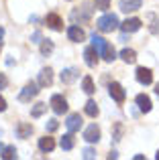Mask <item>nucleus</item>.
<instances>
[{"mask_svg":"<svg viewBox=\"0 0 159 160\" xmlns=\"http://www.w3.org/2000/svg\"><path fill=\"white\" fill-rule=\"evenodd\" d=\"M137 106H139L141 112H151V99H149V95H145V93H139L137 95Z\"/></svg>","mask_w":159,"mask_h":160,"instance_id":"dca6fc26","label":"nucleus"},{"mask_svg":"<svg viewBox=\"0 0 159 160\" xmlns=\"http://www.w3.org/2000/svg\"><path fill=\"white\" fill-rule=\"evenodd\" d=\"M84 57H86V65L88 67H96V63H98V51H96L94 45L84 51Z\"/></svg>","mask_w":159,"mask_h":160,"instance_id":"f8f14e48","label":"nucleus"},{"mask_svg":"<svg viewBox=\"0 0 159 160\" xmlns=\"http://www.w3.org/2000/svg\"><path fill=\"white\" fill-rule=\"evenodd\" d=\"M45 24H47L49 28H53V31H63V20H61V16L55 14V12H49V14L45 16Z\"/></svg>","mask_w":159,"mask_h":160,"instance_id":"423d86ee","label":"nucleus"},{"mask_svg":"<svg viewBox=\"0 0 159 160\" xmlns=\"http://www.w3.org/2000/svg\"><path fill=\"white\" fill-rule=\"evenodd\" d=\"M0 51H2V41H0Z\"/></svg>","mask_w":159,"mask_h":160,"instance_id":"58836bf2","label":"nucleus"},{"mask_svg":"<svg viewBox=\"0 0 159 160\" xmlns=\"http://www.w3.org/2000/svg\"><path fill=\"white\" fill-rule=\"evenodd\" d=\"M84 158H86V160H90V158H96V152H94L92 148H86V150H84Z\"/></svg>","mask_w":159,"mask_h":160,"instance_id":"7c9ffc66","label":"nucleus"},{"mask_svg":"<svg viewBox=\"0 0 159 160\" xmlns=\"http://www.w3.org/2000/svg\"><path fill=\"white\" fill-rule=\"evenodd\" d=\"M55 148V140H53V138H49V136H45V138H41L39 140V150L41 152H51V150Z\"/></svg>","mask_w":159,"mask_h":160,"instance_id":"f3484780","label":"nucleus"},{"mask_svg":"<svg viewBox=\"0 0 159 160\" xmlns=\"http://www.w3.org/2000/svg\"><path fill=\"white\" fill-rule=\"evenodd\" d=\"M120 136H123V126L116 124V130H114V140H120Z\"/></svg>","mask_w":159,"mask_h":160,"instance_id":"2f4dec72","label":"nucleus"},{"mask_svg":"<svg viewBox=\"0 0 159 160\" xmlns=\"http://www.w3.org/2000/svg\"><path fill=\"white\" fill-rule=\"evenodd\" d=\"M155 158H157V160H159V150H157V154H155Z\"/></svg>","mask_w":159,"mask_h":160,"instance_id":"4c0bfd02","label":"nucleus"},{"mask_svg":"<svg viewBox=\"0 0 159 160\" xmlns=\"http://www.w3.org/2000/svg\"><path fill=\"white\" fill-rule=\"evenodd\" d=\"M94 8L96 10H108L110 8V0H94Z\"/></svg>","mask_w":159,"mask_h":160,"instance_id":"cd10ccee","label":"nucleus"},{"mask_svg":"<svg viewBox=\"0 0 159 160\" xmlns=\"http://www.w3.org/2000/svg\"><path fill=\"white\" fill-rule=\"evenodd\" d=\"M68 37H69V41H74V43H82V41L86 39V32H84L78 24H72V27L68 28Z\"/></svg>","mask_w":159,"mask_h":160,"instance_id":"1a4fd4ad","label":"nucleus"},{"mask_svg":"<svg viewBox=\"0 0 159 160\" xmlns=\"http://www.w3.org/2000/svg\"><path fill=\"white\" fill-rule=\"evenodd\" d=\"M120 28H123V32H135L141 28V20L139 18H127L120 24Z\"/></svg>","mask_w":159,"mask_h":160,"instance_id":"ddd939ff","label":"nucleus"},{"mask_svg":"<svg viewBox=\"0 0 159 160\" xmlns=\"http://www.w3.org/2000/svg\"><path fill=\"white\" fill-rule=\"evenodd\" d=\"M84 109H86V113L90 118H96V116H98V106H96V102H92V99L86 103V108H84Z\"/></svg>","mask_w":159,"mask_h":160,"instance_id":"bb28decb","label":"nucleus"},{"mask_svg":"<svg viewBox=\"0 0 159 160\" xmlns=\"http://www.w3.org/2000/svg\"><path fill=\"white\" fill-rule=\"evenodd\" d=\"M96 27H98V31H102V32H112L114 28L120 27L118 16H116V14H104V16H100V18H98Z\"/></svg>","mask_w":159,"mask_h":160,"instance_id":"f257e3e1","label":"nucleus"},{"mask_svg":"<svg viewBox=\"0 0 159 160\" xmlns=\"http://www.w3.org/2000/svg\"><path fill=\"white\" fill-rule=\"evenodd\" d=\"M65 126H68V130L69 132H78L80 128H82V116L80 113H72V116L68 118V122H65Z\"/></svg>","mask_w":159,"mask_h":160,"instance_id":"9b49d317","label":"nucleus"},{"mask_svg":"<svg viewBox=\"0 0 159 160\" xmlns=\"http://www.w3.org/2000/svg\"><path fill=\"white\" fill-rule=\"evenodd\" d=\"M137 81H139L141 85H149V83H153L151 69H147V67H139V69H137Z\"/></svg>","mask_w":159,"mask_h":160,"instance_id":"0eeeda50","label":"nucleus"},{"mask_svg":"<svg viewBox=\"0 0 159 160\" xmlns=\"http://www.w3.org/2000/svg\"><path fill=\"white\" fill-rule=\"evenodd\" d=\"M37 93H39V85L31 81V83H27V85L23 87V91H20V93H19V102L27 103V102H31V99L35 98Z\"/></svg>","mask_w":159,"mask_h":160,"instance_id":"f03ea898","label":"nucleus"},{"mask_svg":"<svg viewBox=\"0 0 159 160\" xmlns=\"http://www.w3.org/2000/svg\"><path fill=\"white\" fill-rule=\"evenodd\" d=\"M4 160H12V158H16V148L14 146H6V148L2 150V154H0Z\"/></svg>","mask_w":159,"mask_h":160,"instance_id":"a878e982","label":"nucleus"},{"mask_svg":"<svg viewBox=\"0 0 159 160\" xmlns=\"http://www.w3.org/2000/svg\"><path fill=\"white\" fill-rule=\"evenodd\" d=\"M53 83V71L49 69H41V73H39V85L41 87H49Z\"/></svg>","mask_w":159,"mask_h":160,"instance_id":"4468645a","label":"nucleus"},{"mask_svg":"<svg viewBox=\"0 0 159 160\" xmlns=\"http://www.w3.org/2000/svg\"><path fill=\"white\" fill-rule=\"evenodd\" d=\"M78 75H80L78 69H63L59 77H61V83H74L78 79Z\"/></svg>","mask_w":159,"mask_h":160,"instance_id":"2eb2a0df","label":"nucleus"},{"mask_svg":"<svg viewBox=\"0 0 159 160\" xmlns=\"http://www.w3.org/2000/svg\"><path fill=\"white\" fill-rule=\"evenodd\" d=\"M145 20L149 22V31H151L153 35H157V32H159V18H157V14L149 12V14L145 16Z\"/></svg>","mask_w":159,"mask_h":160,"instance_id":"6ab92c4d","label":"nucleus"},{"mask_svg":"<svg viewBox=\"0 0 159 160\" xmlns=\"http://www.w3.org/2000/svg\"><path fill=\"white\" fill-rule=\"evenodd\" d=\"M84 140H86V142H90V144L98 142V140H100V128H98V126H96V124L88 126V128H86V132H84Z\"/></svg>","mask_w":159,"mask_h":160,"instance_id":"6e6552de","label":"nucleus"},{"mask_svg":"<svg viewBox=\"0 0 159 160\" xmlns=\"http://www.w3.org/2000/svg\"><path fill=\"white\" fill-rule=\"evenodd\" d=\"M49 106H51V109L57 113V116H61V113L68 112V102H65L63 95H53L51 102H49Z\"/></svg>","mask_w":159,"mask_h":160,"instance_id":"7ed1b4c3","label":"nucleus"},{"mask_svg":"<svg viewBox=\"0 0 159 160\" xmlns=\"http://www.w3.org/2000/svg\"><path fill=\"white\" fill-rule=\"evenodd\" d=\"M4 109H6V102H4V98L0 95V112H4Z\"/></svg>","mask_w":159,"mask_h":160,"instance_id":"f704fd0d","label":"nucleus"},{"mask_svg":"<svg viewBox=\"0 0 159 160\" xmlns=\"http://www.w3.org/2000/svg\"><path fill=\"white\" fill-rule=\"evenodd\" d=\"M100 55H102V59H104V61H108V63H112L116 59V51L112 49V45H108V43H106V47H104V51L100 53Z\"/></svg>","mask_w":159,"mask_h":160,"instance_id":"aec40b11","label":"nucleus"},{"mask_svg":"<svg viewBox=\"0 0 159 160\" xmlns=\"http://www.w3.org/2000/svg\"><path fill=\"white\" fill-rule=\"evenodd\" d=\"M155 93L159 95V83H157V85H155Z\"/></svg>","mask_w":159,"mask_h":160,"instance_id":"c9c22d12","label":"nucleus"},{"mask_svg":"<svg viewBox=\"0 0 159 160\" xmlns=\"http://www.w3.org/2000/svg\"><path fill=\"white\" fill-rule=\"evenodd\" d=\"M31 39H33V43H41V32H35Z\"/></svg>","mask_w":159,"mask_h":160,"instance_id":"72a5a7b5","label":"nucleus"},{"mask_svg":"<svg viewBox=\"0 0 159 160\" xmlns=\"http://www.w3.org/2000/svg\"><path fill=\"white\" fill-rule=\"evenodd\" d=\"M120 57H123L124 63H135L137 61V53L133 51V49H123V51H120Z\"/></svg>","mask_w":159,"mask_h":160,"instance_id":"4be33fe9","label":"nucleus"},{"mask_svg":"<svg viewBox=\"0 0 159 160\" xmlns=\"http://www.w3.org/2000/svg\"><path fill=\"white\" fill-rule=\"evenodd\" d=\"M59 144H61V148H63V150H72V148H74V136H72V132L65 134V136L61 138Z\"/></svg>","mask_w":159,"mask_h":160,"instance_id":"5701e85b","label":"nucleus"},{"mask_svg":"<svg viewBox=\"0 0 159 160\" xmlns=\"http://www.w3.org/2000/svg\"><path fill=\"white\" fill-rule=\"evenodd\" d=\"M45 112H47V103H37V106L31 109V116L33 118H41Z\"/></svg>","mask_w":159,"mask_h":160,"instance_id":"393cba45","label":"nucleus"},{"mask_svg":"<svg viewBox=\"0 0 159 160\" xmlns=\"http://www.w3.org/2000/svg\"><path fill=\"white\" fill-rule=\"evenodd\" d=\"M82 87H84V91H86L88 95H92L94 93V81H92V77H84V81H82Z\"/></svg>","mask_w":159,"mask_h":160,"instance_id":"b1692460","label":"nucleus"},{"mask_svg":"<svg viewBox=\"0 0 159 160\" xmlns=\"http://www.w3.org/2000/svg\"><path fill=\"white\" fill-rule=\"evenodd\" d=\"M57 128H59V122H57V120H49V122H47V132H49V134H53Z\"/></svg>","mask_w":159,"mask_h":160,"instance_id":"c756f323","label":"nucleus"},{"mask_svg":"<svg viewBox=\"0 0 159 160\" xmlns=\"http://www.w3.org/2000/svg\"><path fill=\"white\" fill-rule=\"evenodd\" d=\"M92 45L96 47V51H98V55H100V53L104 51V47H106V41H104L100 35H96V32H94V35H92Z\"/></svg>","mask_w":159,"mask_h":160,"instance_id":"412c9836","label":"nucleus"},{"mask_svg":"<svg viewBox=\"0 0 159 160\" xmlns=\"http://www.w3.org/2000/svg\"><path fill=\"white\" fill-rule=\"evenodd\" d=\"M92 10H94V4H82V8L80 10H74L72 12V18H74V22L80 18L82 22H86V20H90V14H92Z\"/></svg>","mask_w":159,"mask_h":160,"instance_id":"39448f33","label":"nucleus"},{"mask_svg":"<svg viewBox=\"0 0 159 160\" xmlns=\"http://www.w3.org/2000/svg\"><path fill=\"white\" fill-rule=\"evenodd\" d=\"M108 93H110V98L114 99L116 103H124L127 93H124V89H123L120 83H110V85H108Z\"/></svg>","mask_w":159,"mask_h":160,"instance_id":"20e7f679","label":"nucleus"},{"mask_svg":"<svg viewBox=\"0 0 159 160\" xmlns=\"http://www.w3.org/2000/svg\"><path fill=\"white\" fill-rule=\"evenodd\" d=\"M53 51V43L51 41H43V43H41V55H49Z\"/></svg>","mask_w":159,"mask_h":160,"instance_id":"c85d7f7f","label":"nucleus"},{"mask_svg":"<svg viewBox=\"0 0 159 160\" xmlns=\"http://www.w3.org/2000/svg\"><path fill=\"white\" fill-rule=\"evenodd\" d=\"M33 134V126L31 124H25V122H20L19 126H16V136L19 138H29Z\"/></svg>","mask_w":159,"mask_h":160,"instance_id":"a211bd4d","label":"nucleus"},{"mask_svg":"<svg viewBox=\"0 0 159 160\" xmlns=\"http://www.w3.org/2000/svg\"><path fill=\"white\" fill-rule=\"evenodd\" d=\"M6 85H8V79H6V75H4V73H0V89H4Z\"/></svg>","mask_w":159,"mask_h":160,"instance_id":"473e14b6","label":"nucleus"},{"mask_svg":"<svg viewBox=\"0 0 159 160\" xmlns=\"http://www.w3.org/2000/svg\"><path fill=\"white\" fill-rule=\"evenodd\" d=\"M2 150H4V146H2V144H0V154H2Z\"/></svg>","mask_w":159,"mask_h":160,"instance_id":"e433bc0d","label":"nucleus"},{"mask_svg":"<svg viewBox=\"0 0 159 160\" xmlns=\"http://www.w3.org/2000/svg\"><path fill=\"white\" fill-rule=\"evenodd\" d=\"M141 4H143V0H120V10L123 12H135L141 8Z\"/></svg>","mask_w":159,"mask_h":160,"instance_id":"9d476101","label":"nucleus"}]
</instances>
